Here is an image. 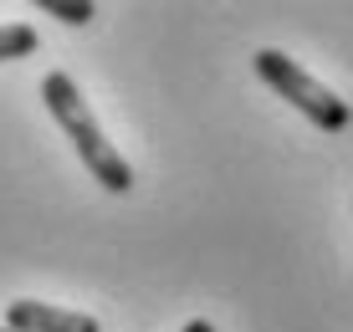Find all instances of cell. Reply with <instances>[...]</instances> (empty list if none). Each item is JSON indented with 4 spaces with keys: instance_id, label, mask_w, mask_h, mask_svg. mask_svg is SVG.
Wrapping results in <instances>:
<instances>
[{
    "instance_id": "6da1fadb",
    "label": "cell",
    "mask_w": 353,
    "mask_h": 332,
    "mask_svg": "<svg viewBox=\"0 0 353 332\" xmlns=\"http://www.w3.org/2000/svg\"><path fill=\"white\" fill-rule=\"evenodd\" d=\"M41 103H46V113L62 123V133L72 138L77 158L88 164V174L103 184L108 194H128L133 189V169H128V158L108 143V133L97 128V118H92V107L82 103L77 82H72L67 72H46L41 77Z\"/></svg>"
},
{
    "instance_id": "7a4b0ae2",
    "label": "cell",
    "mask_w": 353,
    "mask_h": 332,
    "mask_svg": "<svg viewBox=\"0 0 353 332\" xmlns=\"http://www.w3.org/2000/svg\"><path fill=\"white\" fill-rule=\"evenodd\" d=\"M251 67H256V77H261L276 97H287V103L297 107L302 118H312L323 133H343L348 123H353V113H348L343 97L327 92L318 77H307V72H302L287 52H272V46H266V52L251 56Z\"/></svg>"
},
{
    "instance_id": "3957f363",
    "label": "cell",
    "mask_w": 353,
    "mask_h": 332,
    "mask_svg": "<svg viewBox=\"0 0 353 332\" xmlns=\"http://www.w3.org/2000/svg\"><path fill=\"white\" fill-rule=\"evenodd\" d=\"M6 327L10 332H103L97 317L67 312V307H52V302H10Z\"/></svg>"
},
{
    "instance_id": "277c9868",
    "label": "cell",
    "mask_w": 353,
    "mask_h": 332,
    "mask_svg": "<svg viewBox=\"0 0 353 332\" xmlns=\"http://www.w3.org/2000/svg\"><path fill=\"white\" fill-rule=\"evenodd\" d=\"M36 46H41V36H36V26H26V21L0 26V61H21V56H31Z\"/></svg>"
},
{
    "instance_id": "5b68a950",
    "label": "cell",
    "mask_w": 353,
    "mask_h": 332,
    "mask_svg": "<svg viewBox=\"0 0 353 332\" xmlns=\"http://www.w3.org/2000/svg\"><path fill=\"white\" fill-rule=\"evenodd\" d=\"M41 10L57 16V21H67V26H88V21L97 16L92 0H41Z\"/></svg>"
},
{
    "instance_id": "8992f818",
    "label": "cell",
    "mask_w": 353,
    "mask_h": 332,
    "mask_svg": "<svg viewBox=\"0 0 353 332\" xmlns=\"http://www.w3.org/2000/svg\"><path fill=\"white\" fill-rule=\"evenodd\" d=\"M179 332H215V322H205V317H194V322H185Z\"/></svg>"
},
{
    "instance_id": "52a82bcc",
    "label": "cell",
    "mask_w": 353,
    "mask_h": 332,
    "mask_svg": "<svg viewBox=\"0 0 353 332\" xmlns=\"http://www.w3.org/2000/svg\"><path fill=\"white\" fill-rule=\"evenodd\" d=\"M0 332H10V327H0Z\"/></svg>"
}]
</instances>
